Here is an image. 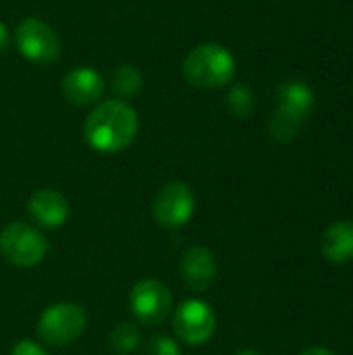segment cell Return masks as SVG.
Wrapping results in <instances>:
<instances>
[{"label": "cell", "mask_w": 353, "mask_h": 355, "mask_svg": "<svg viewBox=\"0 0 353 355\" xmlns=\"http://www.w3.org/2000/svg\"><path fill=\"white\" fill-rule=\"evenodd\" d=\"M139 131V119L133 106L125 100H106L98 104L85 121V141L102 154L127 150Z\"/></svg>", "instance_id": "obj_1"}, {"label": "cell", "mask_w": 353, "mask_h": 355, "mask_svg": "<svg viewBox=\"0 0 353 355\" xmlns=\"http://www.w3.org/2000/svg\"><path fill=\"white\" fill-rule=\"evenodd\" d=\"M15 42H17L19 52L27 60L40 62V64L54 62L62 50L58 33L46 21L35 19V17H27L17 25Z\"/></svg>", "instance_id": "obj_7"}, {"label": "cell", "mask_w": 353, "mask_h": 355, "mask_svg": "<svg viewBox=\"0 0 353 355\" xmlns=\"http://www.w3.org/2000/svg\"><path fill=\"white\" fill-rule=\"evenodd\" d=\"M10 355H48V352L40 343H35L31 339H23L12 347Z\"/></svg>", "instance_id": "obj_19"}, {"label": "cell", "mask_w": 353, "mask_h": 355, "mask_svg": "<svg viewBox=\"0 0 353 355\" xmlns=\"http://www.w3.org/2000/svg\"><path fill=\"white\" fill-rule=\"evenodd\" d=\"M0 252L10 264L19 268H33L46 258L48 239L33 225L8 223L0 231Z\"/></svg>", "instance_id": "obj_4"}, {"label": "cell", "mask_w": 353, "mask_h": 355, "mask_svg": "<svg viewBox=\"0 0 353 355\" xmlns=\"http://www.w3.org/2000/svg\"><path fill=\"white\" fill-rule=\"evenodd\" d=\"M6 48H8V29H6V25L0 21V54H2Z\"/></svg>", "instance_id": "obj_20"}, {"label": "cell", "mask_w": 353, "mask_h": 355, "mask_svg": "<svg viewBox=\"0 0 353 355\" xmlns=\"http://www.w3.org/2000/svg\"><path fill=\"white\" fill-rule=\"evenodd\" d=\"M87 329V312L75 302L48 306L37 320V335L46 345L67 347L81 339Z\"/></svg>", "instance_id": "obj_3"}, {"label": "cell", "mask_w": 353, "mask_h": 355, "mask_svg": "<svg viewBox=\"0 0 353 355\" xmlns=\"http://www.w3.org/2000/svg\"><path fill=\"white\" fill-rule=\"evenodd\" d=\"M179 272L191 291L204 293L214 285L216 275H218V264H216L212 250L204 245H193L181 254Z\"/></svg>", "instance_id": "obj_9"}, {"label": "cell", "mask_w": 353, "mask_h": 355, "mask_svg": "<svg viewBox=\"0 0 353 355\" xmlns=\"http://www.w3.org/2000/svg\"><path fill=\"white\" fill-rule=\"evenodd\" d=\"M235 73V56L225 46L214 42L196 46L183 62L185 81L200 89L225 87L233 81Z\"/></svg>", "instance_id": "obj_2"}, {"label": "cell", "mask_w": 353, "mask_h": 355, "mask_svg": "<svg viewBox=\"0 0 353 355\" xmlns=\"http://www.w3.org/2000/svg\"><path fill=\"white\" fill-rule=\"evenodd\" d=\"M277 102H279V110L300 119L302 123L310 116V112L314 110L316 98L314 92L308 83L304 81H287L283 85H279L277 92Z\"/></svg>", "instance_id": "obj_13"}, {"label": "cell", "mask_w": 353, "mask_h": 355, "mask_svg": "<svg viewBox=\"0 0 353 355\" xmlns=\"http://www.w3.org/2000/svg\"><path fill=\"white\" fill-rule=\"evenodd\" d=\"M227 108L237 119H248L254 110V94L248 85L237 83L227 94Z\"/></svg>", "instance_id": "obj_17"}, {"label": "cell", "mask_w": 353, "mask_h": 355, "mask_svg": "<svg viewBox=\"0 0 353 355\" xmlns=\"http://www.w3.org/2000/svg\"><path fill=\"white\" fill-rule=\"evenodd\" d=\"M112 92L121 98H133L141 92L144 85V77L139 73V69H135L133 64H121L119 69H114L112 73Z\"/></svg>", "instance_id": "obj_14"}, {"label": "cell", "mask_w": 353, "mask_h": 355, "mask_svg": "<svg viewBox=\"0 0 353 355\" xmlns=\"http://www.w3.org/2000/svg\"><path fill=\"white\" fill-rule=\"evenodd\" d=\"M300 127H302V121L283 112V110H275L270 121H268V133L275 141L279 144H289L298 137L300 133Z\"/></svg>", "instance_id": "obj_16"}, {"label": "cell", "mask_w": 353, "mask_h": 355, "mask_svg": "<svg viewBox=\"0 0 353 355\" xmlns=\"http://www.w3.org/2000/svg\"><path fill=\"white\" fill-rule=\"evenodd\" d=\"M300 355H335L331 349H327V347H308V349H304Z\"/></svg>", "instance_id": "obj_21"}, {"label": "cell", "mask_w": 353, "mask_h": 355, "mask_svg": "<svg viewBox=\"0 0 353 355\" xmlns=\"http://www.w3.org/2000/svg\"><path fill=\"white\" fill-rule=\"evenodd\" d=\"M129 310L141 327H160L173 312V295L158 279H141L129 293Z\"/></svg>", "instance_id": "obj_5"}, {"label": "cell", "mask_w": 353, "mask_h": 355, "mask_svg": "<svg viewBox=\"0 0 353 355\" xmlns=\"http://www.w3.org/2000/svg\"><path fill=\"white\" fill-rule=\"evenodd\" d=\"M146 355H183L175 339L166 335H156L146 343Z\"/></svg>", "instance_id": "obj_18"}, {"label": "cell", "mask_w": 353, "mask_h": 355, "mask_svg": "<svg viewBox=\"0 0 353 355\" xmlns=\"http://www.w3.org/2000/svg\"><path fill=\"white\" fill-rule=\"evenodd\" d=\"M27 212L29 218L42 229H60L67 223L71 208H69V200L60 191L46 187V189H37L29 198Z\"/></svg>", "instance_id": "obj_10"}, {"label": "cell", "mask_w": 353, "mask_h": 355, "mask_svg": "<svg viewBox=\"0 0 353 355\" xmlns=\"http://www.w3.org/2000/svg\"><path fill=\"white\" fill-rule=\"evenodd\" d=\"M196 212V198L187 183L169 181L164 183L152 202V214L164 229L185 227Z\"/></svg>", "instance_id": "obj_8"}, {"label": "cell", "mask_w": 353, "mask_h": 355, "mask_svg": "<svg viewBox=\"0 0 353 355\" xmlns=\"http://www.w3.org/2000/svg\"><path fill=\"white\" fill-rule=\"evenodd\" d=\"M173 329L185 345H204L216 333V312L204 300H185L173 312Z\"/></svg>", "instance_id": "obj_6"}, {"label": "cell", "mask_w": 353, "mask_h": 355, "mask_svg": "<svg viewBox=\"0 0 353 355\" xmlns=\"http://www.w3.org/2000/svg\"><path fill=\"white\" fill-rule=\"evenodd\" d=\"M62 96L75 106H92L104 94V79L96 69L79 67L62 77Z\"/></svg>", "instance_id": "obj_11"}, {"label": "cell", "mask_w": 353, "mask_h": 355, "mask_svg": "<svg viewBox=\"0 0 353 355\" xmlns=\"http://www.w3.org/2000/svg\"><path fill=\"white\" fill-rule=\"evenodd\" d=\"M322 256L333 264H347L353 260V220H337L325 229L320 239Z\"/></svg>", "instance_id": "obj_12"}, {"label": "cell", "mask_w": 353, "mask_h": 355, "mask_svg": "<svg viewBox=\"0 0 353 355\" xmlns=\"http://www.w3.org/2000/svg\"><path fill=\"white\" fill-rule=\"evenodd\" d=\"M235 355H262L260 352H256V349H252V347H246V349H239Z\"/></svg>", "instance_id": "obj_22"}, {"label": "cell", "mask_w": 353, "mask_h": 355, "mask_svg": "<svg viewBox=\"0 0 353 355\" xmlns=\"http://www.w3.org/2000/svg\"><path fill=\"white\" fill-rule=\"evenodd\" d=\"M139 343H141V335L133 322H123V324L114 327L110 337H108L110 352L114 355L133 354L139 347Z\"/></svg>", "instance_id": "obj_15"}]
</instances>
